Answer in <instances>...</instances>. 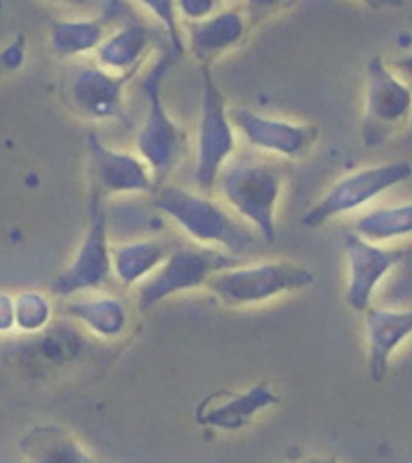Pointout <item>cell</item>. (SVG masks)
I'll return each instance as SVG.
<instances>
[{
	"label": "cell",
	"instance_id": "6da1fadb",
	"mask_svg": "<svg viewBox=\"0 0 412 463\" xmlns=\"http://www.w3.org/2000/svg\"><path fill=\"white\" fill-rule=\"evenodd\" d=\"M152 195L154 206L198 244L231 256L253 250L256 234L211 198L172 185L157 186Z\"/></svg>",
	"mask_w": 412,
	"mask_h": 463
},
{
	"label": "cell",
	"instance_id": "7a4b0ae2",
	"mask_svg": "<svg viewBox=\"0 0 412 463\" xmlns=\"http://www.w3.org/2000/svg\"><path fill=\"white\" fill-rule=\"evenodd\" d=\"M216 182L229 210L264 241H276V212L284 186L281 170L263 160H243L226 165Z\"/></svg>",
	"mask_w": 412,
	"mask_h": 463
},
{
	"label": "cell",
	"instance_id": "3957f363",
	"mask_svg": "<svg viewBox=\"0 0 412 463\" xmlns=\"http://www.w3.org/2000/svg\"><path fill=\"white\" fill-rule=\"evenodd\" d=\"M175 56L160 55L142 81L147 112L136 137V154L149 165L157 185H164L185 154L187 137L162 99V84Z\"/></svg>",
	"mask_w": 412,
	"mask_h": 463
},
{
	"label": "cell",
	"instance_id": "277c9868",
	"mask_svg": "<svg viewBox=\"0 0 412 463\" xmlns=\"http://www.w3.org/2000/svg\"><path fill=\"white\" fill-rule=\"evenodd\" d=\"M314 282L312 270L292 260H267L253 266H229L208 280L218 300L229 307L264 304L276 297L297 292Z\"/></svg>",
	"mask_w": 412,
	"mask_h": 463
},
{
	"label": "cell",
	"instance_id": "5b68a950",
	"mask_svg": "<svg viewBox=\"0 0 412 463\" xmlns=\"http://www.w3.org/2000/svg\"><path fill=\"white\" fill-rule=\"evenodd\" d=\"M236 130L226 99L211 68L201 66V99L198 114L195 180L201 190L215 186L221 170L235 154Z\"/></svg>",
	"mask_w": 412,
	"mask_h": 463
},
{
	"label": "cell",
	"instance_id": "8992f818",
	"mask_svg": "<svg viewBox=\"0 0 412 463\" xmlns=\"http://www.w3.org/2000/svg\"><path fill=\"white\" fill-rule=\"evenodd\" d=\"M411 86L383 56H371L365 68L363 140L366 147H379L411 116Z\"/></svg>",
	"mask_w": 412,
	"mask_h": 463
},
{
	"label": "cell",
	"instance_id": "52a82bcc",
	"mask_svg": "<svg viewBox=\"0 0 412 463\" xmlns=\"http://www.w3.org/2000/svg\"><path fill=\"white\" fill-rule=\"evenodd\" d=\"M412 175V167L406 160L384 162L360 168L340 178L319 202L312 204L302 216L305 228H320L322 224L363 208L384 192L403 185Z\"/></svg>",
	"mask_w": 412,
	"mask_h": 463
},
{
	"label": "cell",
	"instance_id": "ba28073f",
	"mask_svg": "<svg viewBox=\"0 0 412 463\" xmlns=\"http://www.w3.org/2000/svg\"><path fill=\"white\" fill-rule=\"evenodd\" d=\"M235 256L215 248H180L172 250L167 258L144 282L139 294L141 310H150L170 297L208 284L218 270L229 268Z\"/></svg>",
	"mask_w": 412,
	"mask_h": 463
},
{
	"label": "cell",
	"instance_id": "9c48e42d",
	"mask_svg": "<svg viewBox=\"0 0 412 463\" xmlns=\"http://www.w3.org/2000/svg\"><path fill=\"white\" fill-rule=\"evenodd\" d=\"M111 276L108 212L103 203V194L94 192L85 238L71 262L58 272L52 288L53 294L70 298L103 288Z\"/></svg>",
	"mask_w": 412,
	"mask_h": 463
},
{
	"label": "cell",
	"instance_id": "30bf717a",
	"mask_svg": "<svg viewBox=\"0 0 412 463\" xmlns=\"http://www.w3.org/2000/svg\"><path fill=\"white\" fill-rule=\"evenodd\" d=\"M136 76L116 74L104 70L93 60L76 66L68 74L66 101L70 108L88 121H113L121 116L127 86Z\"/></svg>",
	"mask_w": 412,
	"mask_h": 463
},
{
	"label": "cell",
	"instance_id": "8fae6325",
	"mask_svg": "<svg viewBox=\"0 0 412 463\" xmlns=\"http://www.w3.org/2000/svg\"><path fill=\"white\" fill-rule=\"evenodd\" d=\"M229 118L248 146L276 157H304L319 139V129L307 122L272 118L248 108H235Z\"/></svg>",
	"mask_w": 412,
	"mask_h": 463
},
{
	"label": "cell",
	"instance_id": "7c38bea8",
	"mask_svg": "<svg viewBox=\"0 0 412 463\" xmlns=\"http://www.w3.org/2000/svg\"><path fill=\"white\" fill-rule=\"evenodd\" d=\"M343 242L348 260L345 300L351 310L366 312L383 279L403 262L404 250L384 248L355 232H345Z\"/></svg>",
	"mask_w": 412,
	"mask_h": 463
},
{
	"label": "cell",
	"instance_id": "4fadbf2b",
	"mask_svg": "<svg viewBox=\"0 0 412 463\" xmlns=\"http://www.w3.org/2000/svg\"><path fill=\"white\" fill-rule=\"evenodd\" d=\"M251 28L253 25L239 2H233L206 19L183 25L185 53L193 56L200 66L211 68L241 47Z\"/></svg>",
	"mask_w": 412,
	"mask_h": 463
},
{
	"label": "cell",
	"instance_id": "5bb4252c",
	"mask_svg": "<svg viewBox=\"0 0 412 463\" xmlns=\"http://www.w3.org/2000/svg\"><path fill=\"white\" fill-rule=\"evenodd\" d=\"M88 150L93 162L99 194H154L159 186L149 165L137 154L109 147L96 134L88 136Z\"/></svg>",
	"mask_w": 412,
	"mask_h": 463
},
{
	"label": "cell",
	"instance_id": "9a60e30c",
	"mask_svg": "<svg viewBox=\"0 0 412 463\" xmlns=\"http://www.w3.org/2000/svg\"><path fill=\"white\" fill-rule=\"evenodd\" d=\"M368 371L370 378L381 383L389 368L393 353L412 332L411 308H373L366 310Z\"/></svg>",
	"mask_w": 412,
	"mask_h": 463
},
{
	"label": "cell",
	"instance_id": "2e32d148",
	"mask_svg": "<svg viewBox=\"0 0 412 463\" xmlns=\"http://www.w3.org/2000/svg\"><path fill=\"white\" fill-rule=\"evenodd\" d=\"M276 404H279V396L267 384H256L243 392L206 398L197 409V420L201 426L220 430H239Z\"/></svg>",
	"mask_w": 412,
	"mask_h": 463
},
{
	"label": "cell",
	"instance_id": "e0dca14e",
	"mask_svg": "<svg viewBox=\"0 0 412 463\" xmlns=\"http://www.w3.org/2000/svg\"><path fill=\"white\" fill-rule=\"evenodd\" d=\"M152 45L154 38L149 28L139 20H126L117 27H111L91 60L111 73L137 76L149 58Z\"/></svg>",
	"mask_w": 412,
	"mask_h": 463
},
{
	"label": "cell",
	"instance_id": "ac0fdd59",
	"mask_svg": "<svg viewBox=\"0 0 412 463\" xmlns=\"http://www.w3.org/2000/svg\"><path fill=\"white\" fill-rule=\"evenodd\" d=\"M109 30L103 17L57 19L48 25V45L60 58L86 60L93 58Z\"/></svg>",
	"mask_w": 412,
	"mask_h": 463
},
{
	"label": "cell",
	"instance_id": "d6986e66",
	"mask_svg": "<svg viewBox=\"0 0 412 463\" xmlns=\"http://www.w3.org/2000/svg\"><path fill=\"white\" fill-rule=\"evenodd\" d=\"M19 450L27 462L88 463L93 460L73 434L55 424L30 429L20 439Z\"/></svg>",
	"mask_w": 412,
	"mask_h": 463
},
{
	"label": "cell",
	"instance_id": "ffe728a7",
	"mask_svg": "<svg viewBox=\"0 0 412 463\" xmlns=\"http://www.w3.org/2000/svg\"><path fill=\"white\" fill-rule=\"evenodd\" d=\"M70 298L71 300L65 307L66 314L91 334L104 340H113L124 334L127 326V310L117 297L80 294Z\"/></svg>",
	"mask_w": 412,
	"mask_h": 463
},
{
	"label": "cell",
	"instance_id": "44dd1931",
	"mask_svg": "<svg viewBox=\"0 0 412 463\" xmlns=\"http://www.w3.org/2000/svg\"><path fill=\"white\" fill-rule=\"evenodd\" d=\"M169 250L155 240L124 242L111 250V270L122 286L131 288L155 272Z\"/></svg>",
	"mask_w": 412,
	"mask_h": 463
},
{
	"label": "cell",
	"instance_id": "7402d4cb",
	"mask_svg": "<svg viewBox=\"0 0 412 463\" xmlns=\"http://www.w3.org/2000/svg\"><path fill=\"white\" fill-rule=\"evenodd\" d=\"M412 232V206L409 202L378 208L358 218L355 232L371 242L389 241L409 236Z\"/></svg>",
	"mask_w": 412,
	"mask_h": 463
},
{
	"label": "cell",
	"instance_id": "603a6c76",
	"mask_svg": "<svg viewBox=\"0 0 412 463\" xmlns=\"http://www.w3.org/2000/svg\"><path fill=\"white\" fill-rule=\"evenodd\" d=\"M53 317V307L45 294L23 290L15 296V332L38 334L45 330Z\"/></svg>",
	"mask_w": 412,
	"mask_h": 463
},
{
	"label": "cell",
	"instance_id": "cb8c5ba5",
	"mask_svg": "<svg viewBox=\"0 0 412 463\" xmlns=\"http://www.w3.org/2000/svg\"><path fill=\"white\" fill-rule=\"evenodd\" d=\"M136 4L165 32V37L169 40L170 53L175 58L183 55V24L178 17L175 0H136Z\"/></svg>",
	"mask_w": 412,
	"mask_h": 463
},
{
	"label": "cell",
	"instance_id": "d4e9b609",
	"mask_svg": "<svg viewBox=\"0 0 412 463\" xmlns=\"http://www.w3.org/2000/svg\"><path fill=\"white\" fill-rule=\"evenodd\" d=\"M233 2L229 0H175L178 17L183 25L206 19Z\"/></svg>",
	"mask_w": 412,
	"mask_h": 463
},
{
	"label": "cell",
	"instance_id": "484cf974",
	"mask_svg": "<svg viewBox=\"0 0 412 463\" xmlns=\"http://www.w3.org/2000/svg\"><path fill=\"white\" fill-rule=\"evenodd\" d=\"M27 61V42L19 37L0 48V81L20 71Z\"/></svg>",
	"mask_w": 412,
	"mask_h": 463
},
{
	"label": "cell",
	"instance_id": "4316f807",
	"mask_svg": "<svg viewBox=\"0 0 412 463\" xmlns=\"http://www.w3.org/2000/svg\"><path fill=\"white\" fill-rule=\"evenodd\" d=\"M238 2L254 27L256 24L267 19L272 14L279 12L287 0H238Z\"/></svg>",
	"mask_w": 412,
	"mask_h": 463
},
{
	"label": "cell",
	"instance_id": "83f0119b",
	"mask_svg": "<svg viewBox=\"0 0 412 463\" xmlns=\"http://www.w3.org/2000/svg\"><path fill=\"white\" fill-rule=\"evenodd\" d=\"M15 332V296L0 290V335Z\"/></svg>",
	"mask_w": 412,
	"mask_h": 463
},
{
	"label": "cell",
	"instance_id": "f1b7e54d",
	"mask_svg": "<svg viewBox=\"0 0 412 463\" xmlns=\"http://www.w3.org/2000/svg\"><path fill=\"white\" fill-rule=\"evenodd\" d=\"M371 9H391V7H401L404 0H355Z\"/></svg>",
	"mask_w": 412,
	"mask_h": 463
},
{
	"label": "cell",
	"instance_id": "f546056e",
	"mask_svg": "<svg viewBox=\"0 0 412 463\" xmlns=\"http://www.w3.org/2000/svg\"><path fill=\"white\" fill-rule=\"evenodd\" d=\"M48 2L61 4V5H78V4H83L86 0H48Z\"/></svg>",
	"mask_w": 412,
	"mask_h": 463
}]
</instances>
